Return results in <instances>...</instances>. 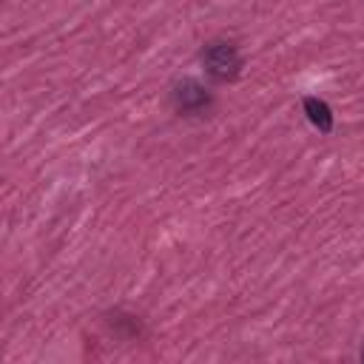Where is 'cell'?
<instances>
[{"label": "cell", "mask_w": 364, "mask_h": 364, "mask_svg": "<svg viewBox=\"0 0 364 364\" xmlns=\"http://www.w3.org/2000/svg\"><path fill=\"white\" fill-rule=\"evenodd\" d=\"M202 63H205V71L216 80H233L242 68V57L230 43H210L202 51Z\"/></svg>", "instance_id": "cell-1"}, {"label": "cell", "mask_w": 364, "mask_h": 364, "mask_svg": "<svg viewBox=\"0 0 364 364\" xmlns=\"http://www.w3.org/2000/svg\"><path fill=\"white\" fill-rule=\"evenodd\" d=\"M176 105L182 108V111H193V108H202V105H208V94L202 91V85H196L193 80H188V82H182L179 88H176Z\"/></svg>", "instance_id": "cell-2"}, {"label": "cell", "mask_w": 364, "mask_h": 364, "mask_svg": "<svg viewBox=\"0 0 364 364\" xmlns=\"http://www.w3.org/2000/svg\"><path fill=\"white\" fill-rule=\"evenodd\" d=\"M304 111H307V119L318 128V131H330L333 128V114L327 108V102L316 100V97H307L304 100Z\"/></svg>", "instance_id": "cell-3"}, {"label": "cell", "mask_w": 364, "mask_h": 364, "mask_svg": "<svg viewBox=\"0 0 364 364\" xmlns=\"http://www.w3.org/2000/svg\"><path fill=\"white\" fill-rule=\"evenodd\" d=\"M361 358H364V350H361Z\"/></svg>", "instance_id": "cell-4"}]
</instances>
